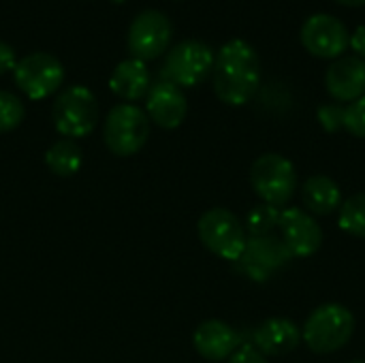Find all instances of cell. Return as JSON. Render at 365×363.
Masks as SVG:
<instances>
[{
    "label": "cell",
    "mask_w": 365,
    "mask_h": 363,
    "mask_svg": "<svg viewBox=\"0 0 365 363\" xmlns=\"http://www.w3.org/2000/svg\"><path fill=\"white\" fill-rule=\"evenodd\" d=\"M261 58L244 39L227 41L214 58V92L231 107H242L252 101L261 86Z\"/></svg>",
    "instance_id": "1"
},
{
    "label": "cell",
    "mask_w": 365,
    "mask_h": 363,
    "mask_svg": "<svg viewBox=\"0 0 365 363\" xmlns=\"http://www.w3.org/2000/svg\"><path fill=\"white\" fill-rule=\"evenodd\" d=\"M355 334V317L342 304L319 306L302 329V340L317 355H329L349 344Z\"/></svg>",
    "instance_id": "2"
},
{
    "label": "cell",
    "mask_w": 365,
    "mask_h": 363,
    "mask_svg": "<svg viewBox=\"0 0 365 363\" xmlns=\"http://www.w3.org/2000/svg\"><path fill=\"white\" fill-rule=\"evenodd\" d=\"M98 101L86 86H68L62 90L51 107V122L66 139L90 135L98 124Z\"/></svg>",
    "instance_id": "3"
},
{
    "label": "cell",
    "mask_w": 365,
    "mask_h": 363,
    "mask_svg": "<svg viewBox=\"0 0 365 363\" xmlns=\"http://www.w3.org/2000/svg\"><path fill=\"white\" fill-rule=\"evenodd\" d=\"M250 186L263 203L282 210L297 193L295 165L282 154H263L250 167Z\"/></svg>",
    "instance_id": "4"
},
{
    "label": "cell",
    "mask_w": 365,
    "mask_h": 363,
    "mask_svg": "<svg viewBox=\"0 0 365 363\" xmlns=\"http://www.w3.org/2000/svg\"><path fill=\"white\" fill-rule=\"evenodd\" d=\"M201 244L218 259L237 263L246 250L248 233L244 223L225 208L207 210L197 225Z\"/></svg>",
    "instance_id": "5"
},
{
    "label": "cell",
    "mask_w": 365,
    "mask_h": 363,
    "mask_svg": "<svg viewBox=\"0 0 365 363\" xmlns=\"http://www.w3.org/2000/svg\"><path fill=\"white\" fill-rule=\"evenodd\" d=\"M150 137V118L148 113L133 105L122 103L111 107L103 124V139L111 154L115 156H133L137 154Z\"/></svg>",
    "instance_id": "6"
},
{
    "label": "cell",
    "mask_w": 365,
    "mask_h": 363,
    "mask_svg": "<svg viewBox=\"0 0 365 363\" xmlns=\"http://www.w3.org/2000/svg\"><path fill=\"white\" fill-rule=\"evenodd\" d=\"M214 51L199 39H186L171 47L163 62V79L178 88L199 86L214 68Z\"/></svg>",
    "instance_id": "7"
},
{
    "label": "cell",
    "mask_w": 365,
    "mask_h": 363,
    "mask_svg": "<svg viewBox=\"0 0 365 363\" xmlns=\"http://www.w3.org/2000/svg\"><path fill=\"white\" fill-rule=\"evenodd\" d=\"M17 88L38 101L51 96L64 81V64L47 51H34L17 60V66L13 68Z\"/></svg>",
    "instance_id": "8"
},
{
    "label": "cell",
    "mask_w": 365,
    "mask_h": 363,
    "mask_svg": "<svg viewBox=\"0 0 365 363\" xmlns=\"http://www.w3.org/2000/svg\"><path fill=\"white\" fill-rule=\"evenodd\" d=\"M171 36H173L171 19L156 9H145L139 15H135V19L130 21L126 45L133 58L145 62L165 53L171 43Z\"/></svg>",
    "instance_id": "9"
},
{
    "label": "cell",
    "mask_w": 365,
    "mask_h": 363,
    "mask_svg": "<svg viewBox=\"0 0 365 363\" xmlns=\"http://www.w3.org/2000/svg\"><path fill=\"white\" fill-rule=\"evenodd\" d=\"M302 45L308 53L325 60H338L351 47L349 28L334 15L317 13L306 19L299 32Z\"/></svg>",
    "instance_id": "10"
},
{
    "label": "cell",
    "mask_w": 365,
    "mask_h": 363,
    "mask_svg": "<svg viewBox=\"0 0 365 363\" xmlns=\"http://www.w3.org/2000/svg\"><path fill=\"white\" fill-rule=\"evenodd\" d=\"M278 237L293 259H308L323 246V229L317 218L299 208H287L280 212Z\"/></svg>",
    "instance_id": "11"
},
{
    "label": "cell",
    "mask_w": 365,
    "mask_h": 363,
    "mask_svg": "<svg viewBox=\"0 0 365 363\" xmlns=\"http://www.w3.org/2000/svg\"><path fill=\"white\" fill-rule=\"evenodd\" d=\"M291 252L282 244L278 235H267V237H248L246 250L242 259L237 261V267L242 274H246L252 280H267L276 270L287 265L291 261Z\"/></svg>",
    "instance_id": "12"
},
{
    "label": "cell",
    "mask_w": 365,
    "mask_h": 363,
    "mask_svg": "<svg viewBox=\"0 0 365 363\" xmlns=\"http://www.w3.org/2000/svg\"><path fill=\"white\" fill-rule=\"evenodd\" d=\"M145 111L148 118L154 120V124H158L160 128H178L188 113V101L182 92V88H178L171 81H156L152 83L150 92L145 94Z\"/></svg>",
    "instance_id": "13"
},
{
    "label": "cell",
    "mask_w": 365,
    "mask_h": 363,
    "mask_svg": "<svg viewBox=\"0 0 365 363\" xmlns=\"http://www.w3.org/2000/svg\"><path fill=\"white\" fill-rule=\"evenodd\" d=\"M327 92L338 103H353L365 96V60L342 56L334 60L325 75Z\"/></svg>",
    "instance_id": "14"
},
{
    "label": "cell",
    "mask_w": 365,
    "mask_h": 363,
    "mask_svg": "<svg viewBox=\"0 0 365 363\" xmlns=\"http://www.w3.org/2000/svg\"><path fill=\"white\" fill-rule=\"evenodd\" d=\"M195 351L207 362H227L240 349V334L225 321H203L192 334Z\"/></svg>",
    "instance_id": "15"
},
{
    "label": "cell",
    "mask_w": 365,
    "mask_h": 363,
    "mask_svg": "<svg viewBox=\"0 0 365 363\" xmlns=\"http://www.w3.org/2000/svg\"><path fill=\"white\" fill-rule=\"evenodd\" d=\"M302 342V329L291 319H267L255 329V349L261 355L282 357L293 353Z\"/></svg>",
    "instance_id": "16"
},
{
    "label": "cell",
    "mask_w": 365,
    "mask_h": 363,
    "mask_svg": "<svg viewBox=\"0 0 365 363\" xmlns=\"http://www.w3.org/2000/svg\"><path fill=\"white\" fill-rule=\"evenodd\" d=\"M109 88L124 101H139L152 88V73L143 60H122L109 77Z\"/></svg>",
    "instance_id": "17"
},
{
    "label": "cell",
    "mask_w": 365,
    "mask_h": 363,
    "mask_svg": "<svg viewBox=\"0 0 365 363\" xmlns=\"http://www.w3.org/2000/svg\"><path fill=\"white\" fill-rule=\"evenodd\" d=\"M302 203L312 216H331L342 205V190L329 175H310L302 186Z\"/></svg>",
    "instance_id": "18"
},
{
    "label": "cell",
    "mask_w": 365,
    "mask_h": 363,
    "mask_svg": "<svg viewBox=\"0 0 365 363\" xmlns=\"http://www.w3.org/2000/svg\"><path fill=\"white\" fill-rule=\"evenodd\" d=\"M45 165L51 169V173L60 178L75 175L83 165V152L73 139H58L47 152H45Z\"/></svg>",
    "instance_id": "19"
},
{
    "label": "cell",
    "mask_w": 365,
    "mask_h": 363,
    "mask_svg": "<svg viewBox=\"0 0 365 363\" xmlns=\"http://www.w3.org/2000/svg\"><path fill=\"white\" fill-rule=\"evenodd\" d=\"M338 225L344 233L365 240V193H357L342 201L338 210Z\"/></svg>",
    "instance_id": "20"
},
{
    "label": "cell",
    "mask_w": 365,
    "mask_h": 363,
    "mask_svg": "<svg viewBox=\"0 0 365 363\" xmlns=\"http://www.w3.org/2000/svg\"><path fill=\"white\" fill-rule=\"evenodd\" d=\"M280 208L267 205V203H259L255 205L248 216H246V233L248 237H267V235H276L278 233V220H280Z\"/></svg>",
    "instance_id": "21"
},
{
    "label": "cell",
    "mask_w": 365,
    "mask_h": 363,
    "mask_svg": "<svg viewBox=\"0 0 365 363\" xmlns=\"http://www.w3.org/2000/svg\"><path fill=\"white\" fill-rule=\"evenodd\" d=\"M24 103L6 90H0V133H9L17 128L24 120Z\"/></svg>",
    "instance_id": "22"
},
{
    "label": "cell",
    "mask_w": 365,
    "mask_h": 363,
    "mask_svg": "<svg viewBox=\"0 0 365 363\" xmlns=\"http://www.w3.org/2000/svg\"><path fill=\"white\" fill-rule=\"evenodd\" d=\"M342 128L349 131L357 139H365V96L353 101V103H349L344 107Z\"/></svg>",
    "instance_id": "23"
},
{
    "label": "cell",
    "mask_w": 365,
    "mask_h": 363,
    "mask_svg": "<svg viewBox=\"0 0 365 363\" xmlns=\"http://www.w3.org/2000/svg\"><path fill=\"white\" fill-rule=\"evenodd\" d=\"M344 120V107L342 105H321L319 107V122L327 133H336L342 128Z\"/></svg>",
    "instance_id": "24"
},
{
    "label": "cell",
    "mask_w": 365,
    "mask_h": 363,
    "mask_svg": "<svg viewBox=\"0 0 365 363\" xmlns=\"http://www.w3.org/2000/svg\"><path fill=\"white\" fill-rule=\"evenodd\" d=\"M227 363H267L265 362V355H261L255 347L246 344V347H240L229 359Z\"/></svg>",
    "instance_id": "25"
},
{
    "label": "cell",
    "mask_w": 365,
    "mask_h": 363,
    "mask_svg": "<svg viewBox=\"0 0 365 363\" xmlns=\"http://www.w3.org/2000/svg\"><path fill=\"white\" fill-rule=\"evenodd\" d=\"M15 66H17V53H15V49L6 41H0V75L6 73V71H13Z\"/></svg>",
    "instance_id": "26"
},
{
    "label": "cell",
    "mask_w": 365,
    "mask_h": 363,
    "mask_svg": "<svg viewBox=\"0 0 365 363\" xmlns=\"http://www.w3.org/2000/svg\"><path fill=\"white\" fill-rule=\"evenodd\" d=\"M351 49L355 51L357 58L365 60V26L355 28V32L351 34Z\"/></svg>",
    "instance_id": "27"
},
{
    "label": "cell",
    "mask_w": 365,
    "mask_h": 363,
    "mask_svg": "<svg viewBox=\"0 0 365 363\" xmlns=\"http://www.w3.org/2000/svg\"><path fill=\"white\" fill-rule=\"evenodd\" d=\"M336 2H340L344 6H361V4H365V0H336Z\"/></svg>",
    "instance_id": "28"
},
{
    "label": "cell",
    "mask_w": 365,
    "mask_h": 363,
    "mask_svg": "<svg viewBox=\"0 0 365 363\" xmlns=\"http://www.w3.org/2000/svg\"><path fill=\"white\" fill-rule=\"evenodd\" d=\"M349 363H365L364 359H355V362H349Z\"/></svg>",
    "instance_id": "29"
}]
</instances>
